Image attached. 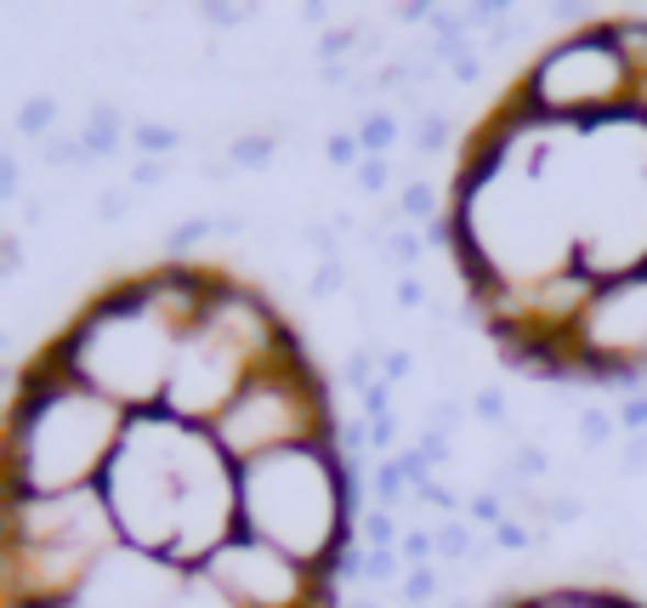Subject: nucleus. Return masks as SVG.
Returning <instances> with one entry per match:
<instances>
[{"instance_id": "1", "label": "nucleus", "mask_w": 647, "mask_h": 608, "mask_svg": "<svg viewBox=\"0 0 647 608\" xmlns=\"http://www.w3.org/2000/svg\"><path fill=\"white\" fill-rule=\"evenodd\" d=\"M353 534L335 410L222 267L91 296L7 421V608H330Z\"/></svg>"}, {"instance_id": "2", "label": "nucleus", "mask_w": 647, "mask_h": 608, "mask_svg": "<svg viewBox=\"0 0 647 608\" xmlns=\"http://www.w3.org/2000/svg\"><path fill=\"white\" fill-rule=\"evenodd\" d=\"M449 256L505 358L647 376V18L573 29L471 131Z\"/></svg>"}, {"instance_id": "3", "label": "nucleus", "mask_w": 647, "mask_h": 608, "mask_svg": "<svg viewBox=\"0 0 647 608\" xmlns=\"http://www.w3.org/2000/svg\"><path fill=\"white\" fill-rule=\"evenodd\" d=\"M505 608H642V603H631L620 592H545V597H523Z\"/></svg>"}]
</instances>
